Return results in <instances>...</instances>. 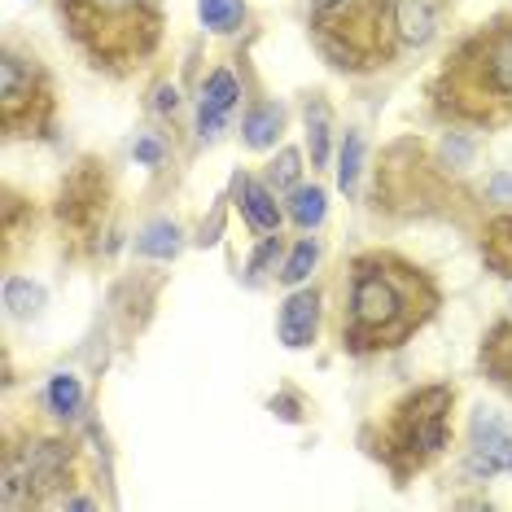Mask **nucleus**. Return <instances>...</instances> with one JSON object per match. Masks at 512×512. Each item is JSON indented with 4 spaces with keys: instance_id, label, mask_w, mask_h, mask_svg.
I'll list each match as a JSON object with an SVG mask.
<instances>
[{
    "instance_id": "1",
    "label": "nucleus",
    "mask_w": 512,
    "mask_h": 512,
    "mask_svg": "<svg viewBox=\"0 0 512 512\" xmlns=\"http://www.w3.org/2000/svg\"><path fill=\"white\" fill-rule=\"evenodd\" d=\"M416 324L412 294L386 263L368 259L355 267L351 281V342L359 346H394Z\"/></svg>"
},
{
    "instance_id": "2",
    "label": "nucleus",
    "mask_w": 512,
    "mask_h": 512,
    "mask_svg": "<svg viewBox=\"0 0 512 512\" xmlns=\"http://www.w3.org/2000/svg\"><path fill=\"white\" fill-rule=\"evenodd\" d=\"M447 412H451V390L447 386H425L399 407L394 416V447L407 451L412 460L438 456L447 447Z\"/></svg>"
},
{
    "instance_id": "3",
    "label": "nucleus",
    "mask_w": 512,
    "mask_h": 512,
    "mask_svg": "<svg viewBox=\"0 0 512 512\" xmlns=\"http://www.w3.org/2000/svg\"><path fill=\"white\" fill-rule=\"evenodd\" d=\"M237 101H241L237 75H232L228 66H219V71L206 79L202 101H197V136H219V132H224V123L232 119Z\"/></svg>"
},
{
    "instance_id": "4",
    "label": "nucleus",
    "mask_w": 512,
    "mask_h": 512,
    "mask_svg": "<svg viewBox=\"0 0 512 512\" xmlns=\"http://www.w3.org/2000/svg\"><path fill=\"white\" fill-rule=\"evenodd\" d=\"M316 329H320V294L316 289H298V294H289L285 307H281V320H276L281 346L302 351V346L316 342Z\"/></svg>"
},
{
    "instance_id": "5",
    "label": "nucleus",
    "mask_w": 512,
    "mask_h": 512,
    "mask_svg": "<svg viewBox=\"0 0 512 512\" xmlns=\"http://www.w3.org/2000/svg\"><path fill=\"white\" fill-rule=\"evenodd\" d=\"M469 473L473 477H495L512 473V434L495 421H477L469 442Z\"/></svg>"
},
{
    "instance_id": "6",
    "label": "nucleus",
    "mask_w": 512,
    "mask_h": 512,
    "mask_svg": "<svg viewBox=\"0 0 512 512\" xmlns=\"http://www.w3.org/2000/svg\"><path fill=\"white\" fill-rule=\"evenodd\" d=\"M22 482H27V491L31 499H36L40 491H53L57 482H62V473H66V447L62 442H36V447L22 456Z\"/></svg>"
},
{
    "instance_id": "7",
    "label": "nucleus",
    "mask_w": 512,
    "mask_h": 512,
    "mask_svg": "<svg viewBox=\"0 0 512 512\" xmlns=\"http://www.w3.org/2000/svg\"><path fill=\"white\" fill-rule=\"evenodd\" d=\"M237 206L246 215V224L254 232H276L281 228V206H276V193L259 184L254 176H241L237 180Z\"/></svg>"
},
{
    "instance_id": "8",
    "label": "nucleus",
    "mask_w": 512,
    "mask_h": 512,
    "mask_svg": "<svg viewBox=\"0 0 512 512\" xmlns=\"http://www.w3.org/2000/svg\"><path fill=\"white\" fill-rule=\"evenodd\" d=\"M482 84H491L495 97H512V27H504L482 49Z\"/></svg>"
},
{
    "instance_id": "9",
    "label": "nucleus",
    "mask_w": 512,
    "mask_h": 512,
    "mask_svg": "<svg viewBox=\"0 0 512 512\" xmlns=\"http://www.w3.org/2000/svg\"><path fill=\"white\" fill-rule=\"evenodd\" d=\"M281 127H285V110L276 106V101H259V106L246 114V123H241V141L250 149H272L281 141Z\"/></svg>"
},
{
    "instance_id": "10",
    "label": "nucleus",
    "mask_w": 512,
    "mask_h": 512,
    "mask_svg": "<svg viewBox=\"0 0 512 512\" xmlns=\"http://www.w3.org/2000/svg\"><path fill=\"white\" fill-rule=\"evenodd\" d=\"M31 88H36V75L22 57L9 53L0 62V97H5V119H14L18 106H31Z\"/></svg>"
},
{
    "instance_id": "11",
    "label": "nucleus",
    "mask_w": 512,
    "mask_h": 512,
    "mask_svg": "<svg viewBox=\"0 0 512 512\" xmlns=\"http://www.w3.org/2000/svg\"><path fill=\"white\" fill-rule=\"evenodd\" d=\"M394 27H399L403 44H429V36H434V27H438L434 5H429V0H399Z\"/></svg>"
},
{
    "instance_id": "12",
    "label": "nucleus",
    "mask_w": 512,
    "mask_h": 512,
    "mask_svg": "<svg viewBox=\"0 0 512 512\" xmlns=\"http://www.w3.org/2000/svg\"><path fill=\"white\" fill-rule=\"evenodd\" d=\"M482 368L495 381H512V324H495L482 346Z\"/></svg>"
},
{
    "instance_id": "13",
    "label": "nucleus",
    "mask_w": 512,
    "mask_h": 512,
    "mask_svg": "<svg viewBox=\"0 0 512 512\" xmlns=\"http://www.w3.org/2000/svg\"><path fill=\"white\" fill-rule=\"evenodd\" d=\"M136 250L145 254V259H176L180 250V228L171 224V219H154L141 237H136Z\"/></svg>"
},
{
    "instance_id": "14",
    "label": "nucleus",
    "mask_w": 512,
    "mask_h": 512,
    "mask_svg": "<svg viewBox=\"0 0 512 512\" xmlns=\"http://www.w3.org/2000/svg\"><path fill=\"white\" fill-rule=\"evenodd\" d=\"M5 307H9V316H18V320L40 316L44 289L36 281H27V276H9V281H5Z\"/></svg>"
},
{
    "instance_id": "15",
    "label": "nucleus",
    "mask_w": 512,
    "mask_h": 512,
    "mask_svg": "<svg viewBox=\"0 0 512 512\" xmlns=\"http://www.w3.org/2000/svg\"><path fill=\"white\" fill-rule=\"evenodd\" d=\"M197 14H202V27L228 36V31H237L246 22V5L241 0H197Z\"/></svg>"
},
{
    "instance_id": "16",
    "label": "nucleus",
    "mask_w": 512,
    "mask_h": 512,
    "mask_svg": "<svg viewBox=\"0 0 512 512\" xmlns=\"http://www.w3.org/2000/svg\"><path fill=\"white\" fill-rule=\"evenodd\" d=\"M324 211H329V197H324V189H316V184H298L294 197H289V219H294L298 228H316Z\"/></svg>"
},
{
    "instance_id": "17",
    "label": "nucleus",
    "mask_w": 512,
    "mask_h": 512,
    "mask_svg": "<svg viewBox=\"0 0 512 512\" xmlns=\"http://www.w3.org/2000/svg\"><path fill=\"white\" fill-rule=\"evenodd\" d=\"M359 171H364V136H359V132H346L342 154H337V184H342L346 193H355Z\"/></svg>"
},
{
    "instance_id": "18",
    "label": "nucleus",
    "mask_w": 512,
    "mask_h": 512,
    "mask_svg": "<svg viewBox=\"0 0 512 512\" xmlns=\"http://www.w3.org/2000/svg\"><path fill=\"white\" fill-rule=\"evenodd\" d=\"M298 176H302V154L298 149H281L267 167V189L272 193H294L298 189Z\"/></svg>"
},
{
    "instance_id": "19",
    "label": "nucleus",
    "mask_w": 512,
    "mask_h": 512,
    "mask_svg": "<svg viewBox=\"0 0 512 512\" xmlns=\"http://www.w3.org/2000/svg\"><path fill=\"white\" fill-rule=\"evenodd\" d=\"M79 403H84V386H79V377H71V372H57V377L49 381V407L57 416H75Z\"/></svg>"
},
{
    "instance_id": "20",
    "label": "nucleus",
    "mask_w": 512,
    "mask_h": 512,
    "mask_svg": "<svg viewBox=\"0 0 512 512\" xmlns=\"http://www.w3.org/2000/svg\"><path fill=\"white\" fill-rule=\"evenodd\" d=\"M307 145H311V162L324 167V158H329V110L320 106H307Z\"/></svg>"
},
{
    "instance_id": "21",
    "label": "nucleus",
    "mask_w": 512,
    "mask_h": 512,
    "mask_svg": "<svg viewBox=\"0 0 512 512\" xmlns=\"http://www.w3.org/2000/svg\"><path fill=\"white\" fill-rule=\"evenodd\" d=\"M316 259H320V246H316V241H298L294 254H289L285 267H281V281H285V285H302V281L311 276V267H316Z\"/></svg>"
},
{
    "instance_id": "22",
    "label": "nucleus",
    "mask_w": 512,
    "mask_h": 512,
    "mask_svg": "<svg viewBox=\"0 0 512 512\" xmlns=\"http://www.w3.org/2000/svg\"><path fill=\"white\" fill-rule=\"evenodd\" d=\"M486 259H491V267H499L504 276H512V219H499V224L491 228Z\"/></svg>"
},
{
    "instance_id": "23",
    "label": "nucleus",
    "mask_w": 512,
    "mask_h": 512,
    "mask_svg": "<svg viewBox=\"0 0 512 512\" xmlns=\"http://www.w3.org/2000/svg\"><path fill=\"white\" fill-rule=\"evenodd\" d=\"M132 154H136L141 167H158V162H162V141H158V136H136Z\"/></svg>"
},
{
    "instance_id": "24",
    "label": "nucleus",
    "mask_w": 512,
    "mask_h": 512,
    "mask_svg": "<svg viewBox=\"0 0 512 512\" xmlns=\"http://www.w3.org/2000/svg\"><path fill=\"white\" fill-rule=\"evenodd\" d=\"M486 193H491L495 202H512V176H508V171H499V176H491V184H486Z\"/></svg>"
},
{
    "instance_id": "25",
    "label": "nucleus",
    "mask_w": 512,
    "mask_h": 512,
    "mask_svg": "<svg viewBox=\"0 0 512 512\" xmlns=\"http://www.w3.org/2000/svg\"><path fill=\"white\" fill-rule=\"evenodd\" d=\"M88 9H106V14H123V9H136L141 0H84Z\"/></svg>"
},
{
    "instance_id": "26",
    "label": "nucleus",
    "mask_w": 512,
    "mask_h": 512,
    "mask_svg": "<svg viewBox=\"0 0 512 512\" xmlns=\"http://www.w3.org/2000/svg\"><path fill=\"white\" fill-rule=\"evenodd\" d=\"M311 9H316L320 18H329L333 9H346V0H311Z\"/></svg>"
},
{
    "instance_id": "27",
    "label": "nucleus",
    "mask_w": 512,
    "mask_h": 512,
    "mask_svg": "<svg viewBox=\"0 0 512 512\" xmlns=\"http://www.w3.org/2000/svg\"><path fill=\"white\" fill-rule=\"evenodd\" d=\"M154 106H158V110H176V106H180V101H176V88H162Z\"/></svg>"
}]
</instances>
